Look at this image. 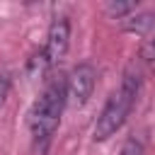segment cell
Instances as JSON below:
<instances>
[{
  "instance_id": "cell-4",
  "label": "cell",
  "mask_w": 155,
  "mask_h": 155,
  "mask_svg": "<svg viewBox=\"0 0 155 155\" xmlns=\"http://www.w3.org/2000/svg\"><path fill=\"white\" fill-rule=\"evenodd\" d=\"M68 46H70V22H68V17H56L48 27L46 46H44V56H46L48 65H56L65 56Z\"/></svg>"
},
{
  "instance_id": "cell-8",
  "label": "cell",
  "mask_w": 155,
  "mask_h": 155,
  "mask_svg": "<svg viewBox=\"0 0 155 155\" xmlns=\"http://www.w3.org/2000/svg\"><path fill=\"white\" fill-rule=\"evenodd\" d=\"M10 85H12L10 73H0V107L5 104V99H7V94H10Z\"/></svg>"
},
{
  "instance_id": "cell-6",
  "label": "cell",
  "mask_w": 155,
  "mask_h": 155,
  "mask_svg": "<svg viewBox=\"0 0 155 155\" xmlns=\"http://www.w3.org/2000/svg\"><path fill=\"white\" fill-rule=\"evenodd\" d=\"M136 7H138V2H114V0H111V2L104 5V12H107L109 17H116V19L124 17V19H126L128 15L136 12Z\"/></svg>"
},
{
  "instance_id": "cell-3",
  "label": "cell",
  "mask_w": 155,
  "mask_h": 155,
  "mask_svg": "<svg viewBox=\"0 0 155 155\" xmlns=\"http://www.w3.org/2000/svg\"><path fill=\"white\" fill-rule=\"evenodd\" d=\"M97 82V70L92 63H80L70 70V75L65 78V102H70L73 107H82L87 104V99L92 97Z\"/></svg>"
},
{
  "instance_id": "cell-1",
  "label": "cell",
  "mask_w": 155,
  "mask_h": 155,
  "mask_svg": "<svg viewBox=\"0 0 155 155\" xmlns=\"http://www.w3.org/2000/svg\"><path fill=\"white\" fill-rule=\"evenodd\" d=\"M63 107H65V78L58 75L46 82V87L41 90L39 99L34 102V107L29 111V131H31L34 150L39 155L46 153V148L61 124Z\"/></svg>"
},
{
  "instance_id": "cell-2",
  "label": "cell",
  "mask_w": 155,
  "mask_h": 155,
  "mask_svg": "<svg viewBox=\"0 0 155 155\" xmlns=\"http://www.w3.org/2000/svg\"><path fill=\"white\" fill-rule=\"evenodd\" d=\"M138 75L133 73H124V80L119 85V90H114L109 94V99L104 102L97 121H94V131H92V138L94 140H107L109 136H114L128 119L133 104H136V97H138Z\"/></svg>"
},
{
  "instance_id": "cell-5",
  "label": "cell",
  "mask_w": 155,
  "mask_h": 155,
  "mask_svg": "<svg viewBox=\"0 0 155 155\" xmlns=\"http://www.w3.org/2000/svg\"><path fill=\"white\" fill-rule=\"evenodd\" d=\"M155 27V12H133L124 19V29L131 34H145Z\"/></svg>"
},
{
  "instance_id": "cell-9",
  "label": "cell",
  "mask_w": 155,
  "mask_h": 155,
  "mask_svg": "<svg viewBox=\"0 0 155 155\" xmlns=\"http://www.w3.org/2000/svg\"><path fill=\"white\" fill-rule=\"evenodd\" d=\"M140 56H143L145 61H155V39H148V41L143 44V48H140Z\"/></svg>"
},
{
  "instance_id": "cell-7",
  "label": "cell",
  "mask_w": 155,
  "mask_h": 155,
  "mask_svg": "<svg viewBox=\"0 0 155 155\" xmlns=\"http://www.w3.org/2000/svg\"><path fill=\"white\" fill-rule=\"evenodd\" d=\"M119 155H143V143H140L138 138H128V140L121 145Z\"/></svg>"
}]
</instances>
